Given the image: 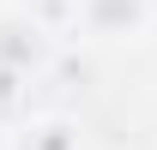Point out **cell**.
Instances as JSON below:
<instances>
[{"mask_svg": "<svg viewBox=\"0 0 157 150\" xmlns=\"http://www.w3.org/2000/svg\"><path fill=\"white\" fill-rule=\"evenodd\" d=\"M78 18L91 36H133L145 24V0H78Z\"/></svg>", "mask_w": 157, "mask_h": 150, "instance_id": "1", "label": "cell"}, {"mask_svg": "<svg viewBox=\"0 0 157 150\" xmlns=\"http://www.w3.org/2000/svg\"><path fill=\"white\" fill-rule=\"evenodd\" d=\"M42 60V30L30 18H0V72H30Z\"/></svg>", "mask_w": 157, "mask_h": 150, "instance_id": "2", "label": "cell"}, {"mask_svg": "<svg viewBox=\"0 0 157 150\" xmlns=\"http://www.w3.org/2000/svg\"><path fill=\"white\" fill-rule=\"evenodd\" d=\"M18 150H78V138H73V126H67V120H36V126L24 132Z\"/></svg>", "mask_w": 157, "mask_h": 150, "instance_id": "3", "label": "cell"}]
</instances>
